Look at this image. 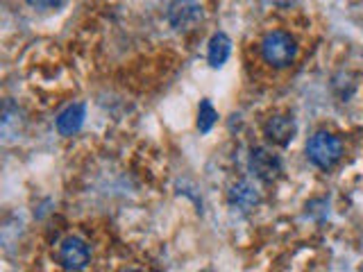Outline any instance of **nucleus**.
<instances>
[{
	"mask_svg": "<svg viewBox=\"0 0 363 272\" xmlns=\"http://www.w3.org/2000/svg\"><path fill=\"white\" fill-rule=\"evenodd\" d=\"M264 134H266V139L270 143L286 147L295 139V134H298V128H295V120L291 116H281V113H279V116H272L266 123Z\"/></svg>",
	"mask_w": 363,
	"mask_h": 272,
	"instance_id": "423d86ee",
	"label": "nucleus"
},
{
	"mask_svg": "<svg viewBox=\"0 0 363 272\" xmlns=\"http://www.w3.org/2000/svg\"><path fill=\"white\" fill-rule=\"evenodd\" d=\"M216 120H218V111L213 109V105L209 100H202L200 109H198V130L202 134H209L211 128L216 125Z\"/></svg>",
	"mask_w": 363,
	"mask_h": 272,
	"instance_id": "9d476101",
	"label": "nucleus"
},
{
	"mask_svg": "<svg viewBox=\"0 0 363 272\" xmlns=\"http://www.w3.org/2000/svg\"><path fill=\"white\" fill-rule=\"evenodd\" d=\"M295 55H298V45H295V39L291 34L275 30L268 32L264 41H261V57L264 62L275 66V68H286L293 64Z\"/></svg>",
	"mask_w": 363,
	"mask_h": 272,
	"instance_id": "f257e3e1",
	"label": "nucleus"
},
{
	"mask_svg": "<svg viewBox=\"0 0 363 272\" xmlns=\"http://www.w3.org/2000/svg\"><path fill=\"white\" fill-rule=\"evenodd\" d=\"M84 116H86V107L82 105V102L66 107L60 116H57V132H60L62 136L77 134L84 125Z\"/></svg>",
	"mask_w": 363,
	"mask_h": 272,
	"instance_id": "6e6552de",
	"label": "nucleus"
},
{
	"mask_svg": "<svg viewBox=\"0 0 363 272\" xmlns=\"http://www.w3.org/2000/svg\"><path fill=\"white\" fill-rule=\"evenodd\" d=\"M28 5L37 7V9H50L60 5V0H28Z\"/></svg>",
	"mask_w": 363,
	"mask_h": 272,
	"instance_id": "9b49d317",
	"label": "nucleus"
},
{
	"mask_svg": "<svg viewBox=\"0 0 363 272\" xmlns=\"http://www.w3.org/2000/svg\"><path fill=\"white\" fill-rule=\"evenodd\" d=\"M306 157H309V162L313 166L329 170L343 157V143H340L338 136L329 132H315L309 139V143H306Z\"/></svg>",
	"mask_w": 363,
	"mask_h": 272,
	"instance_id": "f03ea898",
	"label": "nucleus"
},
{
	"mask_svg": "<svg viewBox=\"0 0 363 272\" xmlns=\"http://www.w3.org/2000/svg\"><path fill=\"white\" fill-rule=\"evenodd\" d=\"M250 170L261 181L272 184V181L281 177V159L272 150H268V147H255L250 152Z\"/></svg>",
	"mask_w": 363,
	"mask_h": 272,
	"instance_id": "20e7f679",
	"label": "nucleus"
},
{
	"mask_svg": "<svg viewBox=\"0 0 363 272\" xmlns=\"http://www.w3.org/2000/svg\"><path fill=\"white\" fill-rule=\"evenodd\" d=\"M91 261L89 245L77 236H68L60 245V264L64 270H84Z\"/></svg>",
	"mask_w": 363,
	"mask_h": 272,
	"instance_id": "39448f33",
	"label": "nucleus"
},
{
	"mask_svg": "<svg viewBox=\"0 0 363 272\" xmlns=\"http://www.w3.org/2000/svg\"><path fill=\"white\" fill-rule=\"evenodd\" d=\"M227 198H230V204H232V207H236L238 211H252L261 202V193H259V188L252 184V181L243 179V181H236V184L230 188Z\"/></svg>",
	"mask_w": 363,
	"mask_h": 272,
	"instance_id": "0eeeda50",
	"label": "nucleus"
},
{
	"mask_svg": "<svg viewBox=\"0 0 363 272\" xmlns=\"http://www.w3.org/2000/svg\"><path fill=\"white\" fill-rule=\"evenodd\" d=\"M202 16L204 11L200 0H173L166 11L170 28L175 30H193L202 21Z\"/></svg>",
	"mask_w": 363,
	"mask_h": 272,
	"instance_id": "7ed1b4c3",
	"label": "nucleus"
},
{
	"mask_svg": "<svg viewBox=\"0 0 363 272\" xmlns=\"http://www.w3.org/2000/svg\"><path fill=\"white\" fill-rule=\"evenodd\" d=\"M230 52H232V39L227 37L225 32L213 34L211 41H209V50H207V60L211 68H220L225 66V62L230 60Z\"/></svg>",
	"mask_w": 363,
	"mask_h": 272,
	"instance_id": "1a4fd4ad",
	"label": "nucleus"
}]
</instances>
